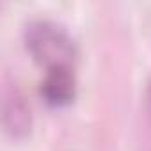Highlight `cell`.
I'll use <instances>...</instances> for the list:
<instances>
[{
  "mask_svg": "<svg viewBox=\"0 0 151 151\" xmlns=\"http://www.w3.org/2000/svg\"><path fill=\"white\" fill-rule=\"evenodd\" d=\"M23 39L32 59L45 66L46 71L55 68H73L77 46L69 32L59 23L50 20H34L25 27Z\"/></svg>",
  "mask_w": 151,
  "mask_h": 151,
  "instance_id": "cell-1",
  "label": "cell"
},
{
  "mask_svg": "<svg viewBox=\"0 0 151 151\" xmlns=\"http://www.w3.org/2000/svg\"><path fill=\"white\" fill-rule=\"evenodd\" d=\"M2 119L4 128L13 137H23L29 133L32 126V112L27 103V98L16 86H6L4 87V101H2Z\"/></svg>",
  "mask_w": 151,
  "mask_h": 151,
  "instance_id": "cell-2",
  "label": "cell"
},
{
  "mask_svg": "<svg viewBox=\"0 0 151 151\" xmlns=\"http://www.w3.org/2000/svg\"><path fill=\"white\" fill-rule=\"evenodd\" d=\"M41 96L52 107H66L77 96V78L73 68L48 69L41 82Z\"/></svg>",
  "mask_w": 151,
  "mask_h": 151,
  "instance_id": "cell-3",
  "label": "cell"
},
{
  "mask_svg": "<svg viewBox=\"0 0 151 151\" xmlns=\"http://www.w3.org/2000/svg\"><path fill=\"white\" fill-rule=\"evenodd\" d=\"M144 110H146V117L147 123L151 126V78L146 84V91H144Z\"/></svg>",
  "mask_w": 151,
  "mask_h": 151,
  "instance_id": "cell-4",
  "label": "cell"
}]
</instances>
